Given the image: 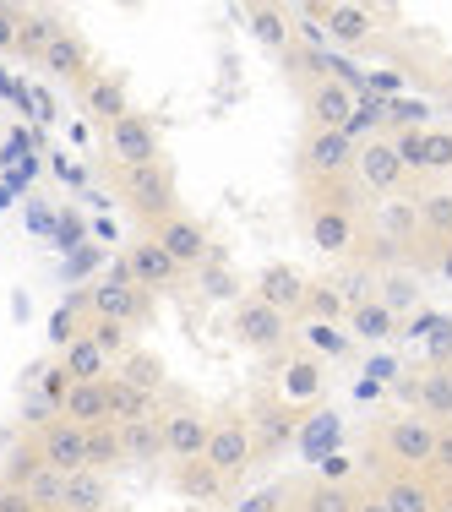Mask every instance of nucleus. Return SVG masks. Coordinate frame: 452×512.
<instances>
[{
    "label": "nucleus",
    "mask_w": 452,
    "mask_h": 512,
    "mask_svg": "<svg viewBox=\"0 0 452 512\" xmlns=\"http://www.w3.org/2000/svg\"><path fill=\"white\" fill-rule=\"evenodd\" d=\"M300 175L311 191H333L338 180H354V142L344 131H322L305 126L300 137Z\"/></svg>",
    "instance_id": "nucleus-1"
},
{
    "label": "nucleus",
    "mask_w": 452,
    "mask_h": 512,
    "mask_svg": "<svg viewBox=\"0 0 452 512\" xmlns=\"http://www.w3.org/2000/svg\"><path fill=\"white\" fill-rule=\"evenodd\" d=\"M436 431L442 425H431L425 414H393V420L376 425V458L393 463V469H425L436 453Z\"/></svg>",
    "instance_id": "nucleus-2"
},
{
    "label": "nucleus",
    "mask_w": 452,
    "mask_h": 512,
    "mask_svg": "<svg viewBox=\"0 0 452 512\" xmlns=\"http://www.w3.org/2000/svg\"><path fill=\"white\" fill-rule=\"evenodd\" d=\"M120 197H126L131 213L153 229L175 213V175H169L164 158H158V164H142V169H120Z\"/></svg>",
    "instance_id": "nucleus-3"
},
{
    "label": "nucleus",
    "mask_w": 452,
    "mask_h": 512,
    "mask_svg": "<svg viewBox=\"0 0 452 512\" xmlns=\"http://www.w3.org/2000/svg\"><path fill=\"white\" fill-rule=\"evenodd\" d=\"M229 333H235L240 349H251V355H278V349L295 338V327H289V316H278L273 306H262V300H240L235 316H229Z\"/></svg>",
    "instance_id": "nucleus-4"
},
{
    "label": "nucleus",
    "mask_w": 452,
    "mask_h": 512,
    "mask_svg": "<svg viewBox=\"0 0 452 512\" xmlns=\"http://www.w3.org/2000/svg\"><path fill=\"white\" fill-rule=\"evenodd\" d=\"M148 311H153L148 289L131 284L126 267H120V262H115V273H109L104 284H93V289H88V316H99V322L137 327V322H148Z\"/></svg>",
    "instance_id": "nucleus-5"
},
{
    "label": "nucleus",
    "mask_w": 452,
    "mask_h": 512,
    "mask_svg": "<svg viewBox=\"0 0 452 512\" xmlns=\"http://www.w3.org/2000/svg\"><path fill=\"white\" fill-rule=\"evenodd\" d=\"M403 180H409V169H403L393 137H365L360 148H354V186L360 191H371V197H398Z\"/></svg>",
    "instance_id": "nucleus-6"
},
{
    "label": "nucleus",
    "mask_w": 452,
    "mask_h": 512,
    "mask_svg": "<svg viewBox=\"0 0 452 512\" xmlns=\"http://www.w3.org/2000/svg\"><path fill=\"white\" fill-rule=\"evenodd\" d=\"M207 463H213L218 474H224L229 485L240 480V474L256 463V436H251V420L246 414H224V420H213V436H207Z\"/></svg>",
    "instance_id": "nucleus-7"
},
{
    "label": "nucleus",
    "mask_w": 452,
    "mask_h": 512,
    "mask_svg": "<svg viewBox=\"0 0 452 512\" xmlns=\"http://www.w3.org/2000/svg\"><path fill=\"white\" fill-rule=\"evenodd\" d=\"M371 229H376V246L387 256H403V251H425V229H420V207L414 197H382L371 213Z\"/></svg>",
    "instance_id": "nucleus-8"
},
{
    "label": "nucleus",
    "mask_w": 452,
    "mask_h": 512,
    "mask_svg": "<svg viewBox=\"0 0 452 512\" xmlns=\"http://www.w3.org/2000/svg\"><path fill=\"white\" fill-rule=\"evenodd\" d=\"M305 224H311V246L327 256H349L360 246V218H354L349 202H322L316 197L305 207Z\"/></svg>",
    "instance_id": "nucleus-9"
},
{
    "label": "nucleus",
    "mask_w": 452,
    "mask_h": 512,
    "mask_svg": "<svg viewBox=\"0 0 452 512\" xmlns=\"http://www.w3.org/2000/svg\"><path fill=\"white\" fill-rule=\"evenodd\" d=\"M158 431H164V458L186 463V458H202V453H207L213 420H207L197 404H175V409L158 414Z\"/></svg>",
    "instance_id": "nucleus-10"
},
{
    "label": "nucleus",
    "mask_w": 452,
    "mask_h": 512,
    "mask_svg": "<svg viewBox=\"0 0 452 512\" xmlns=\"http://www.w3.org/2000/svg\"><path fill=\"white\" fill-rule=\"evenodd\" d=\"M436 485L425 469H393L387 463L382 480H376V502H382L387 512H436Z\"/></svg>",
    "instance_id": "nucleus-11"
},
{
    "label": "nucleus",
    "mask_w": 452,
    "mask_h": 512,
    "mask_svg": "<svg viewBox=\"0 0 452 512\" xmlns=\"http://www.w3.org/2000/svg\"><path fill=\"white\" fill-rule=\"evenodd\" d=\"M148 235L158 240V246H164L169 256H175L180 267H186V273H197L202 262H213V246H207V229L197 224V218L191 213H169L164 224H153Z\"/></svg>",
    "instance_id": "nucleus-12"
},
{
    "label": "nucleus",
    "mask_w": 452,
    "mask_h": 512,
    "mask_svg": "<svg viewBox=\"0 0 452 512\" xmlns=\"http://www.w3.org/2000/svg\"><path fill=\"white\" fill-rule=\"evenodd\" d=\"M120 267H126V278H131L137 289H148V295H153V289H175L180 278H186V267H180L175 256L158 246L153 235H148V240H137V246L120 256Z\"/></svg>",
    "instance_id": "nucleus-13"
},
{
    "label": "nucleus",
    "mask_w": 452,
    "mask_h": 512,
    "mask_svg": "<svg viewBox=\"0 0 452 512\" xmlns=\"http://www.w3.org/2000/svg\"><path fill=\"white\" fill-rule=\"evenodd\" d=\"M354 88H349V77H316L311 88H305V120L311 126H322V131H344L349 126V115H354Z\"/></svg>",
    "instance_id": "nucleus-14"
},
{
    "label": "nucleus",
    "mask_w": 452,
    "mask_h": 512,
    "mask_svg": "<svg viewBox=\"0 0 452 512\" xmlns=\"http://www.w3.org/2000/svg\"><path fill=\"white\" fill-rule=\"evenodd\" d=\"M33 447H39V458L50 463V469H60V474L88 469V431L71 425V420H60V414L44 425V431H33Z\"/></svg>",
    "instance_id": "nucleus-15"
},
{
    "label": "nucleus",
    "mask_w": 452,
    "mask_h": 512,
    "mask_svg": "<svg viewBox=\"0 0 452 512\" xmlns=\"http://www.w3.org/2000/svg\"><path fill=\"white\" fill-rule=\"evenodd\" d=\"M109 153H115L120 169H142V164H158V131L148 115H120L115 126H109Z\"/></svg>",
    "instance_id": "nucleus-16"
},
{
    "label": "nucleus",
    "mask_w": 452,
    "mask_h": 512,
    "mask_svg": "<svg viewBox=\"0 0 452 512\" xmlns=\"http://www.w3.org/2000/svg\"><path fill=\"white\" fill-rule=\"evenodd\" d=\"M305 295H311V278L295 273L289 262L262 267V278H256V300L273 306L278 316H305Z\"/></svg>",
    "instance_id": "nucleus-17"
},
{
    "label": "nucleus",
    "mask_w": 452,
    "mask_h": 512,
    "mask_svg": "<svg viewBox=\"0 0 452 512\" xmlns=\"http://www.w3.org/2000/svg\"><path fill=\"white\" fill-rule=\"evenodd\" d=\"M39 66L50 71V77H66V82H77L82 93H88L93 82H99V71H93V50H88V39H82L77 28H66V33H60V39L50 44V55H44Z\"/></svg>",
    "instance_id": "nucleus-18"
},
{
    "label": "nucleus",
    "mask_w": 452,
    "mask_h": 512,
    "mask_svg": "<svg viewBox=\"0 0 452 512\" xmlns=\"http://www.w3.org/2000/svg\"><path fill=\"white\" fill-rule=\"evenodd\" d=\"M322 387H327V360L305 355V349L289 355L284 371H278V398H284V404H316Z\"/></svg>",
    "instance_id": "nucleus-19"
},
{
    "label": "nucleus",
    "mask_w": 452,
    "mask_h": 512,
    "mask_svg": "<svg viewBox=\"0 0 452 512\" xmlns=\"http://www.w3.org/2000/svg\"><path fill=\"white\" fill-rule=\"evenodd\" d=\"M409 398H414V414H425L431 425H452V365L420 371L409 387Z\"/></svg>",
    "instance_id": "nucleus-20"
},
{
    "label": "nucleus",
    "mask_w": 452,
    "mask_h": 512,
    "mask_svg": "<svg viewBox=\"0 0 452 512\" xmlns=\"http://www.w3.org/2000/svg\"><path fill=\"white\" fill-rule=\"evenodd\" d=\"M246 420H251V436H256V458L273 453V447H284L289 436H295V414H289V404H284V398H273V393H267Z\"/></svg>",
    "instance_id": "nucleus-21"
},
{
    "label": "nucleus",
    "mask_w": 452,
    "mask_h": 512,
    "mask_svg": "<svg viewBox=\"0 0 452 512\" xmlns=\"http://www.w3.org/2000/svg\"><path fill=\"white\" fill-rule=\"evenodd\" d=\"M414 207H420V229H425V256L452 246V186H425Z\"/></svg>",
    "instance_id": "nucleus-22"
},
{
    "label": "nucleus",
    "mask_w": 452,
    "mask_h": 512,
    "mask_svg": "<svg viewBox=\"0 0 452 512\" xmlns=\"http://www.w3.org/2000/svg\"><path fill=\"white\" fill-rule=\"evenodd\" d=\"M169 485H175L186 502H218V496L229 491V480L213 469L207 458H186V463H175V474H169Z\"/></svg>",
    "instance_id": "nucleus-23"
},
{
    "label": "nucleus",
    "mask_w": 452,
    "mask_h": 512,
    "mask_svg": "<svg viewBox=\"0 0 452 512\" xmlns=\"http://www.w3.org/2000/svg\"><path fill=\"white\" fill-rule=\"evenodd\" d=\"M60 33H66V22H60L55 11H22V22H17V44H11V50H17L22 60H44Z\"/></svg>",
    "instance_id": "nucleus-24"
},
{
    "label": "nucleus",
    "mask_w": 452,
    "mask_h": 512,
    "mask_svg": "<svg viewBox=\"0 0 452 512\" xmlns=\"http://www.w3.org/2000/svg\"><path fill=\"white\" fill-rule=\"evenodd\" d=\"M60 420H71V425H104L109 420V382H71V393H66V404H60Z\"/></svg>",
    "instance_id": "nucleus-25"
},
{
    "label": "nucleus",
    "mask_w": 452,
    "mask_h": 512,
    "mask_svg": "<svg viewBox=\"0 0 452 512\" xmlns=\"http://www.w3.org/2000/svg\"><path fill=\"white\" fill-rule=\"evenodd\" d=\"M60 365H66V376L71 382H109V376H115V360L104 355L99 344H93L88 333L77 338V344H66L60 349Z\"/></svg>",
    "instance_id": "nucleus-26"
},
{
    "label": "nucleus",
    "mask_w": 452,
    "mask_h": 512,
    "mask_svg": "<svg viewBox=\"0 0 452 512\" xmlns=\"http://www.w3.org/2000/svg\"><path fill=\"white\" fill-rule=\"evenodd\" d=\"M158 398L142 393V387L120 382V376H109V420L115 425H142V420H158Z\"/></svg>",
    "instance_id": "nucleus-27"
},
{
    "label": "nucleus",
    "mask_w": 452,
    "mask_h": 512,
    "mask_svg": "<svg viewBox=\"0 0 452 512\" xmlns=\"http://www.w3.org/2000/svg\"><path fill=\"white\" fill-rule=\"evenodd\" d=\"M104 507H109V474H99V469L66 474V496H60V512H104Z\"/></svg>",
    "instance_id": "nucleus-28"
},
{
    "label": "nucleus",
    "mask_w": 452,
    "mask_h": 512,
    "mask_svg": "<svg viewBox=\"0 0 452 512\" xmlns=\"http://www.w3.org/2000/svg\"><path fill=\"white\" fill-rule=\"evenodd\" d=\"M365 491H354L344 480H311L300 491V512H354Z\"/></svg>",
    "instance_id": "nucleus-29"
},
{
    "label": "nucleus",
    "mask_w": 452,
    "mask_h": 512,
    "mask_svg": "<svg viewBox=\"0 0 452 512\" xmlns=\"http://www.w3.org/2000/svg\"><path fill=\"white\" fill-rule=\"evenodd\" d=\"M344 333L349 338H393L398 333V316L382 306V300H365V306H349V316H344Z\"/></svg>",
    "instance_id": "nucleus-30"
},
{
    "label": "nucleus",
    "mask_w": 452,
    "mask_h": 512,
    "mask_svg": "<svg viewBox=\"0 0 452 512\" xmlns=\"http://www.w3.org/2000/svg\"><path fill=\"white\" fill-rule=\"evenodd\" d=\"M322 28L333 33L338 44H349V50H354V44H365V39H371L376 17H371V11H365V6H327Z\"/></svg>",
    "instance_id": "nucleus-31"
},
{
    "label": "nucleus",
    "mask_w": 452,
    "mask_h": 512,
    "mask_svg": "<svg viewBox=\"0 0 452 512\" xmlns=\"http://www.w3.org/2000/svg\"><path fill=\"white\" fill-rule=\"evenodd\" d=\"M300 344H305V355H316V360H344L354 349V338L338 322H305Z\"/></svg>",
    "instance_id": "nucleus-32"
},
{
    "label": "nucleus",
    "mask_w": 452,
    "mask_h": 512,
    "mask_svg": "<svg viewBox=\"0 0 452 512\" xmlns=\"http://www.w3.org/2000/svg\"><path fill=\"white\" fill-rule=\"evenodd\" d=\"M376 300H382L393 316H409L414 306H420V278H414L409 267H393V273L376 284Z\"/></svg>",
    "instance_id": "nucleus-33"
},
{
    "label": "nucleus",
    "mask_w": 452,
    "mask_h": 512,
    "mask_svg": "<svg viewBox=\"0 0 452 512\" xmlns=\"http://www.w3.org/2000/svg\"><path fill=\"white\" fill-rule=\"evenodd\" d=\"M120 453H126V463H153V458H164V431H158V420L120 425Z\"/></svg>",
    "instance_id": "nucleus-34"
},
{
    "label": "nucleus",
    "mask_w": 452,
    "mask_h": 512,
    "mask_svg": "<svg viewBox=\"0 0 452 512\" xmlns=\"http://www.w3.org/2000/svg\"><path fill=\"white\" fill-rule=\"evenodd\" d=\"M305 316L311 322H344L349 316V300L333 278H311V295H305Z\"/></svg>",
    "instance_id": "nucleus-35"
},
{
    "label": "nucleus",
    "mask_w": 452,
    "mask_h": 512,
    "mask_svg": "<svg viewBox=\"0 0 452 512\" xmlns=\"http://www.w3.org/2000/svg\"><path fill=\"white\" fill-rule=\"evenodd\" d=\"M115 463H126V453H120V425H115V420L88 425V469L109 474Z\"/></svg>",
    "instance_id": "nucleus-36"
},
{
    "label": "nucleus",
    "mask_w": 452,
    "mask_h": 512,
    "mask_svg": "<svg viewBox=\"0 0 452 512\" xmlns=\"http://www.w3.org/2000/svg\"><path fill=\"white\" fill-rule=\"evenodd\" d=\"M82 99H88V109H93L99 120H109V126H115L120 115H131V104H126V82H120V77H99L88 93H82Z\"/></svg>",
    "instance_id": "nucleus-37"
},
{
    "label": "nucleus",
    "mask_w": 452,
    "mask_h": 512,
    "mask_svg": "<svg viewBox=\"0 0 452 512\" xmlns=\"http://www.w3.org/2000/svg\"><path fill=\"white\" fill-rule=\"evenodd\" d=\"M414 175H452V126H425V148Z\"/></svg>",
    "instance_id": "nucleus-38"
},
{
    "label": "nucleus",
    "mask_w": 452,
    "mask_h": 512,
    "mask_svg": "<svg viewBox=\"0 0 452 512\" xmlns=\"http://www.w3.org/2000/svg\"><path fill=\"white\" fill-rule=\"evenodd\" d=\"M22 496L33 502V512H60V496H66V474L44 463V469L28 480V491H22Z\"/></svg>",
    "instance_id": "nucleus-39"
},
{
    "label": "nucleus",
    "mask_w": 452,
    "mask_h": 512,
    "mask_svg": "<svg viewBox=\"0 0 452 512\" xmlns=\"http://www.w3.org/2000/svg\"><path fill=\"white\" fill-rule=\"evenodd\" d=\"M39 469H44L39 447H33V442H22L17 453H11V463L0 469V491H28V480H33Z\"/></svg>",
    "instance_id": "nucleus-40"
},
{
    "label": "nucleus",
    "mask_w": 452,
    "mask_h": 512,
    "mask_svg": "<svg viewBox=\"0 0 452 512\" xmlns=\"http://www.w3.org/2000/svg\"><path fill=\"white\" fill-rule=\"evenodd\" d=\"M115 376L131 382V387H142V393H153V398H158V387H164V365H158L153 355H126L115 365Z\"/></svg>",
    "instance_id": "nucleus-41"
},
{
    "label": "nucleus",
    "mask_w": 452,
    "mask_h": 512,
    "mask_svg": "<svg viewBox=\"0 0 452 512\" xmlns=\"http://www.w3.org/2000/svg\"><path fill=\"white\" fill-rule=\"evenodd\" d=\"M82 333H88L93 344H99V349H104V355L115 360V365L131 355V338H126L131 327H120V322H99V316H88V327H82Z\"/></svg>",
    "instance_id": "nucleus-42"
},
{
    "label": "nucleus",
    "mask_w": 452,
    "mask_h": 512,
    "mask_svg": "<svg viewBox=\"0 0 452 512\" xmlns=\"http://www.w3.org/2000/svg\"><path fill=\"white\" fill-rule=\"evenodd\" d=\"M197 284H202V295H207V300H235V295H240V278L229 273V267L218 262V256L197 267Z\"/></svg>",
    "instance_id": "nucleus-43"
},
{
    "label": "nucleus",
    "mask_w": 452,
    "mask_h": 512,
    "mask_svg": "<svg viewBox=\"0 0 452 512\" xmlns=\"http://www.w3.org/2000/svg\"><path fill=\"white\" fill-rule=\"evenodd\" d=\"M333 284L344 289V300H349V306H365V300H376V284H382V278H376L371 267L360 262V267H349V273H338Z\"/></svg>",
    "instance_id": "nucleus-44"
},
{
    "label": "nucleus",
    "mask_w": 452,
    "mask_h": 512,
    "mask_svg": "<svg viewBox=\"0 0 452 512\" xmlns=\"http://www.w3.org/2000/svg\"><path fill=\"white\" fill-rule=\"evenodd\" d=\"M251 28H256V39H262V44H289V17H284V11H273V6H256L251 11Z\"/></svg>",
    "instance_id": "nucleus-45"
},
{
    "label": "nucleus",
    "mask_w": 452,
    "mask_h": 512,
    "mask_svg": "<svg viewBox=\"0 0 452 512\" xmlns=\"http://www.w3.org/2000/svg\"><path fill=\"white\" fill-rule=\"evenodd\" d=\"M425 474H436L442 485H452V425L436 431V453H431V463H425Z\"/></svg>",
    "instance_id": "nucleus-46"
},
{
    "label": "nucleus",
    "mask_w": 452,
    "mask_h": 512,
    "mask_svg": "<svg viewBox=\"0 0 452 512\" xmlns=\"http://www.w3.org/2000/svg\"><path fill=\"white\" fill-rule=\"evenodd\" d=\"M66 393H71V376H66V365H55V371H44V404H66Z\"/></svg>",
    "instance_id": "nucleus-47"
},
{
    "label": "nucleus",
    "mask_w": 452,
    "mask_h": 512,
    "mask_svg": "<svg viewBox=\"0 0 452 512\" xmlns=\"http://www.w3.org/2000/svg\"><path fill=\"white\" fill-rule=\"evenodd\" d=\"M414 120H425V104H409V99H398V104H387V126H414Z\"/></svg>",
    "instance_id": "nucleus-48"
},
{
    "label": "nucleus",
    "mask_w": 452,
    "mask_h": 512,
    "mask_svg": "<svg viewBox=\"0 0 452 512\" xmlns=\"http://www.w3.org/2000/svg\"><path fill=\"white\" fill-rule=\"evenodd\" d=\"M17 22H22V11L0 6V50H11V44H17Z\"/></svg>",
    "instance_id": "nucleus-49"
},
{
    "label": "nucleus",
    "mask_w": 452,
    "mask_h": 512,
    "mask_svg": "<svg viewBox=\"0 0 452 512\" xmlns=\"http://www.w3.org/2000/svg\"><path fill=\"white\" fill-rule=\"evenodd\" d=\"M0 512H33V502L22 491H0Z\"/></svg>",
    "instance_id": "nucleus-50"
},
{
    "label": "nucleus",
    "mask_w": 452,
    "mask_h": 512,
    "mask_svg": "<svg viewBox=\"0 0 452 512\" xmlns=\"http://www.w3.org/2000/svg\"><path fill=\"white\" fill-rule=\"evenodd\" d=\"M278 507H284V491H262L246 512H278Z\"/></svg>",
    "instance_id": "nucleus-51"
},
{
    "label": "nucleus",
    "mask_w": 452,
    "mask_h": 512,
    "mask_svg": "<svg viewBox=\"0 0 452 512\" xmlns=\"http://www.w3.org/2000/svg\"><path fill=\"white\" fill-rule=\"evenodd\" d=\"M354 512H387V507L376 502V491H365V496H360V507H354Z\"/></svg>",
    "instance_id": "nucleus-52"
},
{
    "label": "nucleus",
    "mask_w": 452,
    "mask_h": 512,
    "mask_svg": "<svg viewBox=\"0 0 452 512\" xmlns=\"http://www.w3.org/2000/svg\"><path fill=\"white\" fill-rule=\"evenodd\" d=\"M436 512H452V485H442V496H436Z\"/></svg>",
    "instance_id": "nucleus-53"
},
{
    "label": "nucleus",
    "mask_w": 452,
    "mask_h": 512,
    "mask_svg": "<svg viewBox=\"0 0 452 512\" xmlns=\"http://www.w3.org/2000/svg\"><path fill=\"white\" fill-rule=\"evenodd\" d=\"M447 99H452V71H447Z\"/></svg>",
    "instance_id": "nucleus-54"
}]
</instances>
